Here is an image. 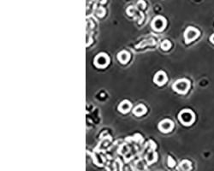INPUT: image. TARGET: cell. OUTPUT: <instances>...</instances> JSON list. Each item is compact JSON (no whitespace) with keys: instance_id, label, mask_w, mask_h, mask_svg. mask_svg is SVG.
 I'll list each match as a JSON object with an SVG mask.
<instances>
[{"instance_id":"cell-12","label":"cell","mask_w":214,"mask_h":171,"mask_svg":"<svg viewBox=\"0 0 214 171\" xmlns=\"http://www.w3.org/2000/svg\"><path fill=\"white\" fill-rule=\"evenodd\" d=\"M156 154L154 153V152H153V151H151V152H149L147 155H146V161L149 163H153V162H154V161H156Z\"/></svg>"},{"instance_id":"cell-16","label":"cell","mask_w":214,"mask_h":171,"mask_svg":"<svg viewBox=\"0 0 214 171\" xmlns=\"http://www.w3.org/2000/svg\"><path fill=\"white\" fill-rule=\"evenodd\" d=\"M137 6H138V7H140V8H141V9H144L145 6H146V4H145L144 1H142V0H140L139 2L137 3Z\"/></svg>"},{"instance_id":"cell-7","label":"cell","mask_w":214,"mask_h":171,"mask_svg":"<svg viewBox=\"0 0 214 171\" xmlns=\"http://www.w3.org/2000/svg\"><path fill=\"white\" fill-rule=\"evenodd\" d=\"M166 80H167L166 75L164 72H162V71L157 73V75H156L155 77H154V81H155L158 85H163V84H165L166 82Z\"/></svg>"},{"instance_id":"cell-14","label":"cell","mask_w":214,"mask_h":171,"mask_svg":"<svg viewBox=\"0 0 214 171\" xmlns=\"http://www.w3.org/2000/svg\"><path fill=\"white\" fill-rule=\"evenodd\" d=\"M105 11L104 10V8H99L98 11H97V16H99V17H102V16L105 15Z\"/></svg>"},{"instance_id":"cell-13","label":"cell","mask_w":214,"mask_h":171,"mask_svg":"<svg viewBox=\"0 0 214 171\" xmlns=\"http://www.w3.org/2000/svg\"><path fill=\"white\" fill-rule=\"evenodd\" d=\"M171 44L169 40H164L163 42L161 43V48L163 49L164 51H167L171 48Z\"/></svg>"},{"instance_id":"cell-9","label":"cell","mask_w":214,"mask_h":171,"mask_svg":"<svg viewBox=\"0 0 214 171\" xmlns=\"http://www.w3.org/2000/svg\"><path fill=\"white\" fill-rule=\"evenodd\" d=\"M118 60L122 64H126L129 60V54L127 51H122L118 54Z\"/></svg>"},{"instance_id":"cell-10","label":"cell","mask_w":214,"mask_h":171,"mask_svg":"<svg viewBox=\"0 0 214 171\" xmlns=\"http://www.w3.org/2000/svg\"><path fill=\"white\" fill-rule=\"evenodd\" d=\"M133 112H134L135 116H138V117L142 116L143 114L146 113V107H145L144 105H142V104H140V105H138V106L134 108Z\"/></svg>"},{"instance_id":"cell-3","label":"cell","mask_w":214,"mask_h":171,"mask_svg":"<svg viewBox=\"0 0 214 171\" xmlns=\"http://www.w3.org/2000/svg\"><path fill=\"white\" fill-rule=\"evenodd\" d=\"M200 35V32L198 29L193 27H187V30L184 33V39L187 44L192 42L195 39H197Z\"/></svg>"},{"instance_id":"cell-1","label":"cell","mask_w":214,"mask_h":171,"mask_svg":"<svg viewBox=\"0 0 214 171\" xmlns=\"http://www.w3.org/2000/svg\"><path fill=\"white\" fill-rule=\"evenodd\" d=\"M179 121L186 126L191 125L194 121V114L188 110H184L179 114Z\"/></svg>"},{"instance_id":"cell-15","label":"cell","mask_w":214,"mask_h":171,"mask_svg":"<svg viewBox=\"0 0 214 171\" xmlns=\"http://www.w3.org/2000/svg\"><path fill=\"white\" fill-rule=\"evenodd\" d=\"M175 164H176L175 161L173 160L171 157H168V165L170 166V167H174Z\"/></svg>"},{"instance_id":"cell-5","label":"cell","mask_w":214,"mask_h":171,"mask_svg":"<svg viewBox=\"0 0 214 171\" xmlns=\"http://www.w3.org/2000/svg\"><path fill=\"white\" fill-rule=\"evenodd\" d=\"M165 27V20L163 17H157L153 21V27L156 31H162Z\"/></svg>"},{"instance_id":"cell-11","label":"cell","mask_w":214,"mask_h":171,"mask_svg":"<svg viewBox=\"0 0 214 171\" xmlns=\"http://www.w3.org/2000/svg\"><path fill=\"white\" fill-rule=\"evenodd\" d=\"M180 169L182 171H189L191 169V163L187 160H183L180 163Z\"/></svg>"},{"instance_id":"cell-2","label":"cell","mask_w":214,"mask_h":171,"mask_svg":"<svg viewBox=\"0 0 214 171\" xmlns=\"http://www.w3.org/2000/svg\"><path fill=\"white\" fill-rule=\"evenodd\" d=\"M189 81L185 79H182V80H179L176 81L173 85V89L175 91L178 92V93H181V94H184L186 93L188 89H189Z\"/></svg>"},{"instance_id":"cell-17","label":"cell","mask_w":214,"mask_h":171,"mask_svg":"<svg viewBox=\"0 0 214 171\" xmlns=\"http://www.w3.org/2000/svg\"><path fill=\"white\" fill-rule=\"evenodd\" d=\"M210 40H211V42L212 43V44L214 45V33L212 34V36H211V38H210Z\"/></svg>"},{"instance_id":"cell-6","label":"cell","mask_w":214,"mask_h":171,"mask_svg":"<svg viewBox=\"0 0 214 171\" xmlns=\"http://www.w3.org/2000/svg\"><path fill=\"white\" fill-rule=\"evenodd\" d=\"M159 128L163 133H168L171 131V129L173 128V123L170 120H164L163 122L159 123Z\"/></svg>"},{"instance_id":"cell-8","label":"cell","mask_w":214,"mask_h":171,"mask_svg":"<svg viewBox=\"0 0 214 171\" xmlns=\"http://www.w3.org/2000/svg\"><path fill=\"white\" fill-rule=\"evenodd\" d=\"M130 108H131V104L128 101H123V103H121V104L118 107L119 110L123 113L128 112Z\"/></svg>"},{"instance_id":"cell-4","label":"cell","mask_w":214,"mask_h":171,"mask_svg":"<svg viewBox=\"0 0 214 171\" xmlns=\"http://www.w3.org/2000/svg\"><path fill=\"white\" fill-rule=\"evenodd\" d=\"M94 64H95L97 67L104 68V67H105L107 64H109V58L107 57V55H105V54H99V55H98L96 57L95 61H94Z\"/></svg>"}]
</instances>
